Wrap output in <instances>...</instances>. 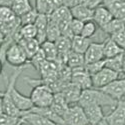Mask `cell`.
<instances>
[{"label":"cell","mask_w":125,"mask_h":125,"mask_svg":"<svg viewBox=\"0 0 125 125\" xmlns=\"http://www.w3.org/2000/svg\"><path fill=\"white\" fill-rule=\"evenodd\" d=\"M25 67L26 66H21V67L15 68L11 76H9L7 78V87H6V90L4 91V94H3L4 97L11 99L13 104L17 107V109H19L22 112H27L33 107V103L31 101L30 97L23 95L22 93H20L15 87L16 81L19 78V75L22 73V71Z\"/></svg>","instance_id":"6da1fadb"},{"label":"cell","mask_w":125,"mask_h":125,"mask_svg":"<svg viewBox=\"0 0 125 125\" xmlns=\"http://www.w3.org/2000/svg\"><path fill=\"white\" fill-rule=\"evenodd\" d=\"M117 103H118L117 100L113 99L112 97L107 95L102 90L96 89V88H89V89L82 90L77 104L80 105L81 107L91 105V104H95V105L101 106L102 108L104 106H108L113 109L116 106Z\"/></svg>","instance_id":"7a4b0ae2"},{"label":"cell","mask_w":125,"mask_h":125,"mask_svg":"<svg viewBox=\"0 0 125 125\" xmlns=\"http://www.w3.org/2000/svg\"><path fill=\"white\" fill-rule=\"evenodd\" d=\"M29 97L33 103V107H50L52 101H53L54 92L48 86L39 84L33 87Z\"/></svg>","instance_id":"3957f363"},{"label":"cell","mask_w":125,"mask_h":125,"mask_svg":"<svg viewBox=\"0 0 125 125\" xmlns=\"http://www.w3.org/2000/svg\"><path fill=\"white\" fill-rule=\"evenodd\" d=\"M4 60L15 68L29 64V59L26 53L17 42H13L8 46L4 54Z\"/></svg>","instance_id":"277c9868"},{"label":"cell","mask_w":125,"mask_h":125,"mask_svg":"<svg viewBox=\"0 0 125 125\" xmlns=\"http://www.w3.org/2000/svg\"><path fill=\"white\" fill-rule=\"evenodd\" d=\"M62 118L65 125H89L84 110L78 104L69 105Z\"/></svg>","instance_id":"5b68a950"},{"label":"cell","mask_w":125,"mask_h":125,"mask_svg":"<svg viewBox=\"0 0 125 125\" xmlns=\"http://www.w3.org/2000/svg\"><path fill=\"white\" fill-rule=\"evenodd\" d=\"M118 77H125V76H121V74L117 73V72L113 71L109 68L103 67L100 71H98L97 73L91 75V81H92V88H96V89H100L104 86H106L107 84H109L110 82H112L113 80L117 79Z\"/></svg>","instance_id":"8992f818"},{"label":"cell","mask_w":125,"mask_h":125,"mask_svg":"<svg viewBox=\"0 0 125 125\" xmlns=\"http://www.w3.org/2000/svg\"><path fill=\"white\" fill-rule=\"evenodd\" d=\"M70 82L77 85L81 90L92 88L91 75L86 71L85 66L76 68V69H71Z\"/></svg>","instance_id":"52a82bcc"},{"label":"cell","mask_w":125,"mask_h":125,"mask_svg":"<svg viewBox=\"0 0 125 125\" xmlns=\"http://www.w3.org/2000/svg\"><path fill=\"white\" fill-rule=\"evenodd\" d=\"M107 95L112 97L117 101L121 100L125 95V77H118L117 79L113 80L109 84L100 88Z\"/></svg>","instance_id":"ba28073f"},{"label":"cell","mask_w":125,"mask_h":125,"mask_svg":"<svg viewBox=\"0 0 125 125\" xmlns=\"http://www.w3.org/2000/svg\"><path fill=\"white\" fill-rule=\"evenodd\" d=\"M104 119L108 125H125V101L119 100L116 106Z\"/></svg>","instance_id":"9c48e42d"},{"label":"cell","mask_w":125,"mask_h":125,"mask_svg":"<svg viewBox=\"0 0 125 125\" xmlns=\"http://www.w3.org/2000/svg\"><path fill=\"white\" fill-rule=\"evenodd\" d=\"M48 18H49V20H51V21H53V22L58 24L60 31L65 26H67L72 20L70 9L66 6H61L59 8H56L50 15H48Z\"/></svg>","instance_id":"30bf717a"},{"label":"cell","mask_w":125,"mask_h":125,"mask_svg":"<svg viewBox=\"0 0 125 125\" xmlns=\"http://www.w3.org/2000/svg\"><path fill=\"white\" fill-rule=\"evenodd\" d=\"M102 5L110 12L113 18L125 20V1L123 0H102Z\"/></svg>","instance_id":"8fae6325"},{"label":"cell","mask_w":125,"mask_h":125,"mask_svg":"<svg viewBox=\"0 0 125 125\" xmlns=\"http://www.w3.org/2000/svg\"><path fill=\"white\" fill-rule=\"evenodd\" d=\"M103 46L104 43H96L92 42L87 50L85 51L84 55V61L85 64L93 63V62H97L104 59V53H103Z\"/></svg>","instance_id":"7c38bea8"},{"label":"cell","mask_w":125,"mask_h":125,"mask_svg":"<svg viewBox=\"0 0 125 125\" xmlns=\"http://www.w3.org/2000/svg\"><path fill=\"white\" fill-rule=\"evenodd\" d=\"M69 9H70L71 16L73 19L79 20V21H82V22H87L93 19V12H94V10L90 9L82 4L75 5Z\"/></svg>","instance_id":"4fadbf2b"},{"label":"cell","mask_w":125,"mask_h":125,"mask_svg":"<svg viewBox=\"0 0 125 125\" xmlns=\"http://www.w3.org/2000/svg\"><path fill=\"white\" fill-rule=\"evenodd\" d=\"M82 108L84 110V113L87 117L89 125H96L99 121H101L105 117V115H104V113H103V110H102V107L99 105L91 104V105H87Z\"/></svg>","instance_id":"5bb4252c"},{"label":"cell","mask_w":125,"mask_h":125,"mask_svg":"<svg viewBox=\"0 0 125 125\" xmlns=\"http://www.w3.org/2000/svg\"><path fill=\"white\" fill-rule=\"evenodd\" d=\"M82 90L73 83L69 82L68 84L63 88V90L61 91L62 95L64 96L66 102L69 105H73V104H77L81 95Z\"/></svg>","instance_id":"9a60e30c"},{"label":"cell","mask_w":125,"mask_h":125,"mask_svg":"<svg viewBox=\"0 0 125 125\" xmlns=\"http://www.w3.org/2000/svg\"><path fill=\"white\" fill-rule=\"evenodd\" d=\"M17 43L22 47L29 60L40 49V43L36 40V38H20L17 41Z\"/></svg>","instance_id":"2e32d148"},{"label":"cell","mask_w":125,"mask_h":125,"mask_svg":"<svg viewBox=\"0 0 125 125\" xmlns=\"http://www.w3.org/2000/svg\"><path fill=\"white\" fill-rule=\"evenodd\" d=\"M112 19H113V16L103 5H100L94 9L92 20L96 23V25L98 27H100V28L104 27L107 23H109Z\"/></svg>","instance_id":"e0dca14e"},{"label":"cell","mask_w":125,"mask_h":125,"mask_svg":"<svg viewBox=\"0 0 125 125\" xmlns=\"http://www.w3.org/2000/svg\"><path fill=\"white\" fill-rule=\"evenodd\" d=\"M21 119L23 120L24 123L28 125H58L53 121L49 120L48 118L40 115V114L31 112V111H27L21 117Z\"/></svg>","instance_id":"ac0fdd59"},{"label":"cell","mask_w":125,"mask_h":125,"mask_svg":"<svg viewBox=\"0 0 125 125\" xmlns=\"http://www.w3.org/2000/svg\"><path fill=\"white\" fill-rule=\"evenodd\" d=\"M34 25L37 30V35H36V40L42 44L44 41H46V30H47V25H48V16L44 14H38Z\"/></svg>","instance_id":"d6986e66"},{"label":"cell","mask_w":125,"mask_h":125,"mask_svg":"<svg viewBox=\"0 0 125 125\" xmlns=\"http://www.w3.org/2000/svg\"><path fill=\"white\" fill-rule=\"evenodd\" d=\"M69 107V104L66 102L64 96L62 95V93H54V97H53V101H52L50 108L53 110L56 114H58L59 116H63L64 113L66 112V110Z\"/></svg>","instance_id":"ffe728a7"},{"label":"cell","mask_w":125,"mask_h":125,"mask_svg":"<svg viewBox=\"0 0 125 125\" xmlns=\"http://www.w3.org/2000/svg\"><path fill=\"white\" fill-rule=\"evenodd\" d=\"M91 43L92 41L90 38H84L80 35L74 36L71 39V50L80 54H84Z\"/></svg>","instance_id":"44dd1931"},{"label":"cell","mask_w":125,"mask_h":125,"mask_svg":"<svg viewBox=\"0 0 125 125\" xmlns=\"http://www.w3.org/2000/svg\"><path fill=\"white\" fill-rule=\"evenodd\" d=\"M103 53H104V59L106 58H111L114 56H117L119 54L124 53V50L120 48L114 41L109 37L105 42H104L103 46Z\"/></svg>","instance_id":"7402d4cb"},{"label":"cell","mask_w":125,"mask_h":125,"mask_svg":"<svg viewBox=\"0 0 125 125\" xmlns=\"http://www.w3.org/2000/svg\"><path fill=\"white\" fill-rule=\"evenodd\" d=\"M66 65L70 69H76L80 67L85 66V61H84V55L77 53L74 51H69L66 58Z\"/></svg>","instance_id":"603a6c76"},{"label":"cell","mask_w":125,"mask_h":125,"mask_svg":"<svg viewBox=\"0 0 125 125\" xmlns=\"http://www.w3.org/2000/svg\"><path fill=\"white\" fill-rule=\"evenodd\" d=\"M101 29L106 34H108L109 36H112L113 34L118 33V32H120V31L125 30V20L113 18L109 23H107L105 26L102 27Z\"/></svg>","instance_id":"cb8c5ba5"},{"label":"cell","mask_w":125,"mask_h":125,"mask_svg":"<svg viewBox=\"0 0 125 125\" xmlns=\"http://www.w3.org/2000/svg\"><path fill=\"white\" fill-rule=\"evenodd\" d=\"M10 8L12 9V11L17 17L22 16L33 9V7L31 6L30 0H14Z\"/></svg>","instance_id":"d4e9b609"},{"label":"cell","mask_w":125,"mask_h":125,"mask_svg":"<svg viewBox=\"0 0 125 125\" xmlns=\"http://www.w3.org/2000/svg\"><path fill=\"white\" fill-rule=\"evenodd\" d=\"M40 49L42 50L46 60H48V61H56L57 60L58 50H57L54 42L46 40L40 45Z\"/></svg>","instance_id":"484cf974"},{"label":"cell","mask_w":125,"mask_h":125,"mask_svg":"<svg viewBox=\"0 0 125 125\" xmlns=\"http://www.w3.org/2000/svg\"><path fill=\"white\" fill-rule=\"evenodd\" d=\"M122 64H123V53L117 56L111 57V58L104 59V67L109 68L121 75H123L122 74Z\"/></svg>","instance_id":"4316f807"},{"label":"cell","mask_w":125,"mask_h":125,"mask_svg":"<svg viewBox=\"0 0 125 125\" xmlns=\"http://www.w3.org/2000/svg\"><path fill=\"white\" fill-rule=\"evenodd\" d=\"M18 17L14 14L12 9L10 7L0 6V25L11 24L15 22Z\"/></svg>","instance_id":"83f0119b"},{"label":"cell","mask_w":125,"mask_h":125,"mask_svg":"<svg viewBox=\"0 0 125 125\" xmlns=\"http://www.w3.org/2000/svg\"><path fill=\"white\" fill-rule=\"evenodd\" d=\"M55 46L58 50V54L67 55L69 51H71V39L61 35L55 41Z\"/></svg>","instance_id":"f1b7e54d"},{"label":"cell","mask_w":125,"mask_h":125,"mask_svg":"<svg viewBox=\"0 0 125 125\" xmlns=\"http://www.w3.org/2000/svg\"><path fill=\"white\" fill-rule=\"evenodd\" d=\"M36 11L39 14L50 15L55 10V7L52 3V0H36Z\"/></svg>","instance_id":"f546056e"},{"label":"cell","mask_w":125,"mask_h":125,"mask_svg":"<svg viewBox=\"0 0 125 125\" xmlns=\"http://www.w3.org/2000/svg\"><path fill=\"white\" fill-rule=\"evenodd\" d=\"M61 36V31L57 23L51 21L48 18V25L46 30V40L51 41V42H55L56 39Z\"/></svg>","instance_id":"4dcf8cb0"},{"label":"cell","mask_w":125,"mask_h":125,"mask_svg":"<svg viewBox=\"0 0 125 125\" xmlns=\"http://www.w3.org/2000/svg\"><path fill=\"white\" fill-rule=\"evenodd\" d=\"M19 39L20 38H36L37 30L34 24H27L20 26L18 31ZM18 39V40H19Z\"/></svg>","instance_id":"1f68e13d"},{"label":"cell","mask_w":125,"mask_h":125,"mask_svg":"<svg viewBox=\"0 0 125 125\" xmlns=\"http://www.w3.org/2000/svg\"><path fill=\"white\" fill-rule=\"evenodd\" d=\"M97 28H98V26L96 25V23L93 21V20L84 22L82 30H81V33H80V36L84 37V38H92V36L95 34Z\"/></svg>","instance_id":"d6a6232c"},{"label":"cell","mask_w":125,"mask_h":125,"mask_svg":"<svg viewBox=\"0 0 125 125\" xmlns=\"http://www.w3.org/2000/svg\"><path fill=\"white\" fill-rule=\"evenodd\" d=\"M38 14H39V13L36 11V9L33 8L32 10H30L29 12L25 13L24 15L18 17L21 26H22V25H27V24H34L35 20H36V18H37V16H38Z\"/></svg>","instance_id":"836d02e7"},{"label":"cell","mask_w":125,"mask_h":125,"mask_svg":"<svg viewBox=\"0 0 125 125\" xmlns=\"http://www.w3.org/2000/svg\"><path fill=\"white\" fill-rule=\"evenodd\" d=\"M20 121L21 118L8 115L5 113H2L0 115V125H17Z\"/></svg>","instance_id":"e575fe53"},{"label":"cell","mask_w":125,"mask_h":125,"mask_svg":"<svg viewBox=\"0 0 125 125\" xmlns=\"http://www.w3.org/2000/svg\"><path fill=\"white\" fill-rule=\"evenodd\" d=\"M45 60H46V58H45V56H44V54H43L42 50L39 49V51L37 52V53H36L32 58H30L29 64H32V65L38 70L39 67H40V65L42 64Z\"/></svg>","instance_id":"d590c367"},{"label":"cell","mask_w":125,"mask_h":125,"mask_svg":"<svg viewBox=\"0 0 125 125\" xmlns=\"http://www.w3.org/2000/svg\"><path fill=\"white\" fill-rule=\"evenodd\" d=\"M104 67V59L97 61V62H93V63L85 64V69L90 75H93L97 73L98 71H100Z\"/></svg>","instance_id":"8d00e7d4"},{"label":"cell","mask_w":125,"mask_h":125,"mask_svg":"<svg viewBox=\"0 0 125 125\" xmlns=\"http://www.w3.org/2000/svg\"><path fill=\"white\" fill-rule=\"evenodd\" d=\"M83 24H84V22L79 21V20H76V19L72 18V20H71L70 23H69V28L71 30L72 34H73V36L80 35L82 27H83Z\"/></svg>","instance_id":"74e56055"},{"label":"cell","mask_w":125,"mask_h":125,"mask_svg":"<svg viewBox=\"0 0 125 125\" xmlns=\"http://www.w3.org/2000/svg\"><path fill=\"white\" fill-rule=\"evenodd\" d=\"M110 38L115 42L120 48H122L125 51V30L120 31L118 33L113 34L112 36H110Z\"/></svg>","instance_id":"f35d334b"},{"label":"cell","mask_w":125,"mask_h":125,"mask_svg":"<svg viewBox=\"0 0 125 125\" xmlns=\"http://www.w3.org/2000/svg\"><path fill=\"white\" fill-rule=\"evenodd\" d=\"M82 5H84L90 9L94 10L95 8H97L98 6L102 5V0H81V3Z\"/></svg>","instance_id":"ab89813d"},{"label":"cell","mask_w":125,"mask_h":125,"mask_svg":"<svg viewBox=\"0 0 125 125\" xmlns=\"http://www.w3.org/2000/svg\"><path fill=\"white\" fill-rule=\"evenodd\" d=\"M80 3H81V0H63V5L68 8H71Z\"/></svg>","instance_id":"60d3db41"},{"label":"cell","mask_w":125,"mask_h":125,"mask_svg":"<svg viewBox=\"0 0 125 125\" xmlns=\"http://www.w3.org/2000/svg\"><path fill=\"white\" fill-rule=\"evenodd\" d=\"M14 0H0V6H5V7H11Z\"/></svg>","instance_id":"b9f144b4"},{"label":"cell","mask_w":125,"mask_h":125,"mask_svg":"<svg viewBox=\"0 0 125 125\" xmlns=\"http://www.w3.org/2000/svg\"><path fill=\"white\" fill-rule=\"evenodd\" d=\"M122 74L125 76V51L123 53V64H122Z\"/></svg>","instance_id":"7bdbcfd3"},{"label":"cell","mask_w":125,"mask_h":125,"mask_svg":"<svg viewBox=\"0 0 125 125\" xmlns=\"http://www.w3.org/2000/svg\"><path fill=\"white\" fill-rule=\"evenodd\" d=\"M96 125H108V123L106 122V120H105V119H102V120H101V121H99Z\"/></svg>","instance_id":"ee69618b"},{"label":"cell","mask_w":125,"mask_h":125,"mask_svg":"<svg viewBox=\"0 0 125 125\" xmlns=\"http://www.w3.org/2000/svg\"><path fill=\"white\" fill-rule=\"evenodd\" d=\"M3 113V105H2V97H0V115Z\"/></svg>","instance_id":"f6af8a7d"},{"label":"cell","mask_w":125,"mask_h":125,"mask_svg":"<svg viewBox=\"0 0 125 125\" xmlns=\"http://www.w3.org/2000/svg\"><path fill=\"white\" fill-rule=\"evenodd\" d=\"M3 40H4V35L0 32V46H1V44H2V42H3Z\"/></svg>","instance_id":"bcb514c9"},{"label":"cell","mask_w":125,"mask_h":125,"mask_svg":"<svg viewBox=\"0 0 125 125\" xmlns=\"http://www.w3.org/2000/svg\"><path fill=\"white\" fill-rule=\"evenodd\" d=\"M2 70H3V62L0 60V74L2 73Z\"/></svg>","instance_id":"7dc6e473"},{"label":"cell","mask_w":125,"mask_h":125,"mask_svg":"<svg viewBox=\"0 0 125 125\" xmlns=\"http://www.w3.org/2000/svg\"><path fill=\"white\" fill-rule=\"evenodd\" d=\"M4 94V91H0V97H2Z\"/></svg>","instance_id":"c3c4849f"},{"label":"cell","mask_w":125,"mask_h":125,"mask_svg":"<svg viewBox=\"0 0 125 125\" xmlns=\"http://www.w3.org/2000/svg\"><path fill=\"white\" fill-rule=\"evenodd\" d=\"M121 100H122V101H125V95H124V96H123V98H122V99H121Z\"/></svg>","instance_id":"681fc988"},{"label":"cell","mask_w":125,"mask_h":125,"mask_svg":"<svg viewBox=\"0 0 125 125\" xmlns=\"http://www.w3.org/2000/svg\"><path fill=\"white\" fill-rule=\"evenodd\" d=\"M123 1H125V0H123Z\"/></svg>","instance_id":"f907efd6"}]
</instances>
